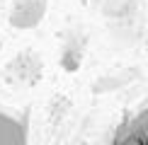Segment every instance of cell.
Wrapping results in <instances>:
<instances>
[{
    "mask_svg": "<svg viewBox=\"0 0 148 145\" xmlns=\"http://www.w3.org/2000/svg\"><path fill=\"white\" fill-rule=\"evenodd\" d=\"M0 145H29L27 119L0 109Z\"/></svg>",
    "mask_w": 148,
    "mask_h": 145,
    "instance_id": "obj_2",
    "label": "cell"
},
{
    "mask_svg": "<svg viewBox=\"0 0 148 145\" xmlns=\"http://www.w3.org/2000/svg\"><path fill=\"white\" fill-rule=\"evenodd\" d=\"M83 145H148V109L119 123L107 143H83Z\"/></svg>",
    "mask_w": 148,
    "mask_h": 145,
    "instance_id": "obj_1",
    "label": "cell"
}]
</instances>
